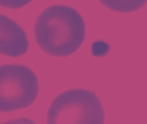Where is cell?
Returning a JSON list of instances; mask_svg holds the SVG:
<instances>
[{
	"instance_id": "cell-1",
	"label": "cell",
	"mask_w": 147,
	"mask_h": 124,
	"mask_svg": "<svg viewBox=\"0 0 147 124\" xmlns=\"http://www.w3.org/2000/svg\"><path fill=\"white\" fill-rule=\"evenodd\" d=\"M38 47L49 55L67 57L75 53L86 38V24L75 8L55 5L43 10L34 26Z\"/></svg>"
},
{
	"instance_id": "cell-2",
	"label": "cell",
	"mask_w": 147,
	"mask_h": 124,
	"mask_svg": "<svg viewBox=\"0 0 147 124\" xmlns=\"http://www.w3.org/2000/svg\"><path fill=\"white\" fill-rule=\"evenodd\" d=\"M105 111L92 91L72 89L59 94L47 112L48 123H103Z\"/></svg>"
},
{
	"instance_id": "cell-4",
	"label": "cell",
	"mask_w": 147,
	"mask_h": 124,
	"mask_svg": "<svg viewBox=\"0 0 147 124\" xmlns=\"http://www.w3.org/2000/svg\"><path fill=\"white\" fill-rule=\"evenodd\" d=\"M30 48L25 30L13 19L0 13V54L18 58Z\"/></svg>"
},
{
	"instance_id": "cell-6",
	"label": "cell",
	"mask_w": 147,
	"mask_h": 124,
	"mask_svg": "<svg viewBox=\"0 0 147 124\" xmlns=\"http://www.w3.org/2000/svg\"><path fill=\"white\" fill-rule=\"evenodd\" d=\"M33 0H0V6L5 9L18 10L25 7Z\"/></svg>"
},
{
	"instance_id": "cell-5",
	"label": "cell",
	"mask_w": 147,
	"mask_h": 124,
	"mask_svg": "<svg viewBox=\"0 0 147 124\" xmlns=\"http://www.w3.org/2000/svg\"><path fill=\"white\" fill-rule=\"evenodd\" d=\"M109 10L119 13H130L143 8L147 0H99Z\"/></svg>"
},
{
	"instance_id": "cell-3",
	"label": "cell",
	"mask_w": 147,
	"mask_h": 124,
	"mask_svg": "<svg viewBox=\"0 0 147 124\" xmlns=\"http://www.w3.org/2000/svg\"><path fill=\"white\" fill-rule=\"evenodd\" d=\"M39 93V80L25 65L0 66V112H11L30 107Z\"/></svg>"
}]
</instances>
